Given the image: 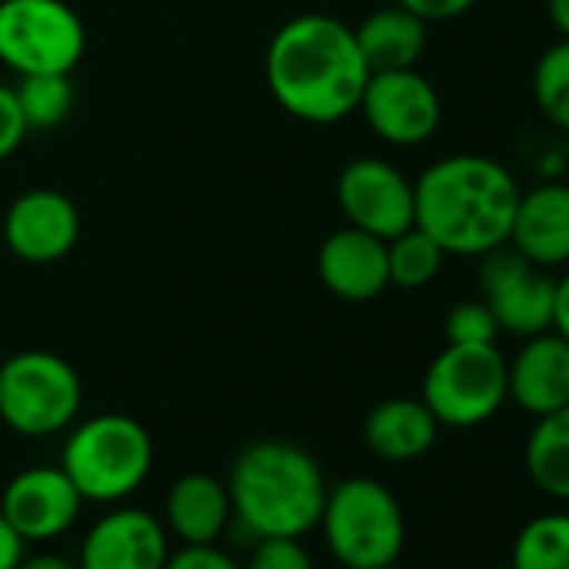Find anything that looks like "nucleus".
<instances>
[{"label": "nucleus", "instance_id": "nucleus-24", "mask_svg": "<svg viewBox=\"0 0 569 569\" xmlns=\"http://www.w3.org/2000/svg\"><path fill=\"white\" fill-rule=\"evenodd\" d=\"M14 98L28 131H51L68 121L74 108V84L71 74H28L18 81Z\"/></svg>", "mask_w": 569, "mask_h": 569}, {"label": "nucleus", "instance_id": "nucleus-36", "mask_svg": "<svg viewBox=\"0 0 569 569\" xmlns=\"http://www.w3.org/2000/svg\"><path fill=\"white\" fill-rule=\"evenodd\" d=\"M496 569H516V566H512V562H506V566H496Z\"/></svg>", "mask_w": 569, "mask_h": 569}, {"label": "nucleus", "instance_id": "nucleus-3", "mask_svg": "<svg viewBox=\"0 0 569 569\" xmlns=\"http://www.w3.org/2000/svg\"><path fill=\"white\" fill-rule=\"evenodd\" d=\"M231 519L258 536H306L329 496L316 456L296 442L261 439L238 452L228 472Z\"/></svg>", "mask_w": 569, "mask_h": 569}, {"label": "nucleus", "instance_id": "nucleus-9", "mask_svg": "<svg viewBox=\"0 0 569 569\" xmlns=\"http://www.w3.org/2000/svg\"><path fill=\"white\" fill-rule=\"evenodd\" d=\"M479 261V292L496 316L499 332L529 339L552 329L556 278L546 268L532 264L509 244L486 251Z\"/></svg>", "mask_w": 569, "mask_h": 569}, {"label": "nucleus", "instance_id": "nucleus-7", "mask_svg": "<svg viewBox=\"0 0 569 569\" xmlns=\"http://www.w3.org/2000/svg\"><path fill=\"white\" fill-rule=\"evenodd\" d=\"M509 399L506 356L496 346H449L429 362L422 402L449 429H472L492 419Z\"/></svg>", "mask_w": 569, "mask_h": 569}, {"label": "nucleus", "instance_id": "nucleus-28", "mask_svg": "<svg viewBox=\"0 0 569 569\" xmlns=\"http://www.w3.org/2000/svg\"><path fill=\"white\" fill-rule=\"evenodd\" d=\"M28 124H24V114L18 108V98H14V88H4L0 84V161L11 158L24 138H28Z\"/></svg>", "mask_w": 569, "mask_h": 569}, {"label": "nucleus", "instance_id": "nucleus-1", "mask_svg": "<svg viewBox=\"0 0 569 569\" xmlns=\"http://www.w3.org/2000/svg\"><path fill=\"white\" fill-rule=\"evenodd\" d=\"M369 74L356 28L329 14H299L281 24L264 54L271 98L309 124H336L359 111Z\"/></svg>", "mask_w": 569, "mask_h": 569}, {"label": "nucleus", "instance_id": "nucleus-10", "mask_svg": "<svg viewBox=\"0 0 569 569\" xmlns=\"http://www.w3.org/2000/svg\"><path fill=\"white\" fill-rule=\"evenodd\" d=\"M359 111L366 114L369 128L396 148L426 144L442 124L439 91L426 74H419V68L372 71Z\"/></svg>", "mask_w": 569, "mask_h": 569}, {"label": "nucleus", "instance_id": "nucleus-14", "mask_svg": "<svg viewBox=\"0 0 569 569\" xmlns=\"http://www.w3.org/2000/svg\"><path fill=\"white\" fill-rule=\"evenodd\" d=\"M81 234V214L74 201L54 188H31L4 214L8 248L31 264H48L64 258Z\"/></svg>", "mask_w": 569, "mask_h": 569}, {"label": "nucleus", "instance_id": "nucleus-26", "mask_svg": "<svg viewBox=\"0 0 569 569\" xmlns=\"http://www.w3.org/2000/svg\"><path fill=\"white\" fill-rule=\"evenodd\" d=\"M442 332H446L449 346H496V339H499L496 316L489 312V306L482 299H469V302L452 306Z\"/></svg>", "mask_w": 569, "mask_h": 569}, {"label": "nucleus", "instance_id": "nucleus-5", "mask_svg": "<svg viewBox=\"0 0 569 569\" xmlns=\"http://www.w3.org/2000/svg\"><path fill=\"white\" fill-rule=\"evenodd\" d=\"M329 552L346 569H376L399 562L406 546V512L389 486L379 479H346L329 489L322 519Z\"/></svg>", "mask_w": 569, "mask_h": 569}, {"label": "nucleus", "instance_id": "nucleus-22", "mask_svg": "<svg viewBox=\"0 0 569 569\" xmlns=\"http://www.w3.org/2000/svg\"><path fill=\"white\" fill-rule=\"evenodd\" d=\"M509 562L516 569H569V512L529 519L512 542Z\"/></svg>", "mask_w": 569, "mask_h": 569}, {"label": "nucleus", "instance_id": "nucleus-13", "mask_svg": "<svg viewBox=\"0 0 569 569\" xmlns=\"http://www.w3.org/2000/svg\"><path fill=\"white\" fill-rule=\"evenodd\" d=\"M171 556L168 529L158 516L138 506L104 512L84 536L81 569H164Z\"/></svg>", "mask_w": 569, "mask_h": 569}, {"label": "nucleus", "instance_id": "nucleus-20", "mask_svg": "<svg viewBox=\"0 0 569 569\" xmlns=\"http://www.w3.org/2000/svg\"><path fill=\"white\" fill-rule=\"evenodd\" d=\"M426 28L429 24L419 14L406 11L402 4L372 11L356 28V41H359V51H362L369 71L416 68L419 58L426 54V44H429Z\"/></svg>", "mask_w": 569, "mask_h": 569}, {"label": "nucleus", "instance_id": "nucleus-8", "mask_svg": "<svg viewBox=\"0 0 569 569\" xmlns=\"http://www.w3.org/2000/svg\"><path fill=\"white\" fill-rule=\"evenodd\" d=\"M84 51V21L64 0H0V61L18 78L71 74Z\"/></svg>", "mask_w": 569, "mask_h": 569}, {"label": "nucleus", "instance_id": "nucleus-35", "mask_svg": "<svg viewBox=\"0 0 569 569\" xmlns=\"http://www.w3.org/2000/svg\"><path fill=\"white\" fill-rule=\"evenodd\" d=\"M376 569H402L399 562H389V566H376Z\"/></svg>", "mask_w": 569, "mask_h": 569}, {"label": "nucleus", "instance_id": "nucleus-15", "mask_svg": "<svg viewBox=\"0 0 569 569\" xmlns=\"http://www.w3.org/2000/svg\"><path fill=\"white\" fill-rule=\"evenodd\" d=\"M319 278L342 302H372L389 289L386 241L346 224L319 248Z\"/></svg>", "mask_w": 569, "mask_h": 569}, {"label": "nucleus", "instance_id": "nucleus-33", "mask_svg": "<svg viewBox=\"0 0 569 569\" xmlns=\"http://www.w3.org/2000/svg\"><path fill=\"white\" fill-rule=\"evenodd\" d=\"M18 569H81V566L58 552H38V556H24Z\"/></svg>", "mask_w": 569, "mask_h": 569}, {"label": "nucleus", "instance_id": "nucleus-6", "mask_svg": "<svg viewBox=\"0 0 569 569\" xmlns=\"http://www.w3.org/2000/svg\"><path fill=\"white\" fill-rule=\"evenodd\" d=\"M81 379L54 352L28 349L0 362V419L21 436H54L81 412Z\"/></svg>", "mask_w": 569, "mask_h": 569}, {"label": "nucleus", "instance_id": "nucleus-23", "mask_svg": "<svg viewBox=\"0 0 569 569\" xmlns=\"http://www.w3.org/2000/svg\"><path fill=\"white\" fill-rule=\"evenodd\" d=\"M386 254H389V284H399V289H426L442 271V261L449 258L436 244V238L426 234L419 224L389 238Z\"/></svg>", "mask_w": 569, "mask_h": 569}, {"label": "nucleus", "instance_id": "nucleus-25", "mask_svg": "<svg viewBox=\"0 0 569 569\" xmlns=\"http://www.w3.org/2000/svg\"><path fill=\"white\" fill-rule=\"evenodd\" d=\"M532 98L539 114L569 134V38L549 44L532 68Z\"/></svg>", "mask_w": 569, "mask_h": 569}, {"label": "nucleus", "instance_id": "nucleus-16", "mask_svg": "<svg viewBox=\"0 0 569 569\" xmlns=\"http://www.w3.org/2000/svg\"><path fill=\"white\" fill-rule=\"evenodd\" d=\"M509 399L529 416H549L569 406V339L556 329L522 339L519 352L506 359Z\"/></svg>", "mask_w": 569, "mask_h": 569}, {"label": "nucleus", "instance_id": "nucleus-30", "mask_svg": "<svg viewBox=\"0 0 569 569\" xmlns=\"http://www.w3.org/2000/svg\"><path fill=\"white\" fill-rule=\"evenodd\" d=\"M396 4H402L406 11L419 14L429 24V21H452L459 14L472 11L479 0H396Z\"/></svg>", "mask_w": 569, "mask_h": 569}, {"label": "nucleus", "instance_id": "nucleus-11", "mask_svg": "<svg viewBox=\"0 0 569 569\" xmlns=\"http://www.w3.org/2000/svg\"><path fill=\"white\" fill-rule=\"evenodd\" d=\"M336 198L352 228L382 241L416 224V184L386 158H352L339 174Z\"/></svg>", "mask_w": 569, "mask_h": 569}, {"label": "nucleus", "instance_id": "nucleus-32", "mask_svg": "<svg viewBox=\"0 0 569 569\" xmlns=\"http://www.w3.org/2000/svg\"><path fill=\"white\" fill-rule=\"evenodd\" d=\"M552 329L569 339V271L556 278V306H552Z\"/></svg>", "mask_w": 569, "mask_h": 569}, {"label": "nucleus", "instance_id": "nucleus-4", "mask_svg": "<svg viewBox=\"0 0 569 569\" xmlns=\"http://www.w3.org/2000/svg\"><path fill=\"white\" fill-rule=\"evenodd\" d=\"M154 446L148 429L121 412L78 422L64 442L61 469L71 476L84 502H121L148 479Z\"/></svg>", "mask_w": 569, "mask_h": 569}, {"label": "nucleus", "instance_id": "nucleus-2", "mask_svg": "<svg viewBox=\"0 0 569 569\" xmlns=\"http://www.w3.org/2000/svg\"><path fill=\"white\" fill-rule=\"evenodd\" d=\"M416 224L446 254L482 258L509 241L519 204V181L486 154H449L416 181Z\"/></svg>", "mask_w": 569, "mask_h": 569}, {"label": "nucleus", "instance_id": "nucleus-34", "mask_svg": "<svg viewBox=\"0 0 569 569\" xmlns=\"http://www.w3.org/2000/svg\"><path fill=\"white\" fill-rule=\"evenodd\" d=\"M546 14L559 38H569V0H546Z\"/></svg>", "mask_w": 569, "mask_h": 569}, {"label": "nucleus", "instance_id": "nucleus-19", "mask_svg": "<svg viewBox=\"0 0 569 569\" xmlns=\"http://www.w3.org/2000/svg\"><path fill=\"white\" fill-rule=\"evenodd\" d=\"M366 446L372 456L386 462H412L422 459L439 439V419L429 412L422 399H382L366 416Z\"/></svg>", "mask_w": 569, "mask_h": 569}, {"label": "nucleus", "instance_id": "nucleus-18", "mask_svg": "<svg viewBox=\"0 0 569 569\" xmlns=\"http://www.w3.org/2000/svg\"><path fill=\"white\" fill-rule=\"evenodd\" d=\"M164 522L184 546H214L231 522L228 482L208 472H184L164 499Z\"/></svg>", "mask_w": 569, "mask_h": 569}, {"label": "nucleus", "instance_id": "nucleus-27", "mask_svg": "<svg viewBox=\"0 0 569 569\" xmlns=\"http://www.w3.org/2000/svg\"><path fill=\"white\" fill-rule=\"evenodd\" d=\"M241 569H316L302 536H258Z\"/></svg>", "mask_w": 569, "mask_h": 569}, {"label": "nucleus", "instance_id": "nucleus-12", "mask_svg": "<svg viewBox=\"0 0 569 569\" xmlns=\"http://www.w3.org/2000/svg\"><path fill=\"white\" fill-rule=\"evenodd\" d=\"M84 496L61 466H31L0 492V512L24 536V542H48L64 536L81 516Z\"/></svg>", "mask_w": 569, "mask_h": 569}, {"label": "nucleus", "instance_id": "nucleus-29", "mask_svg": "<svg viewBox=\"0 0 569 569\" xmlns=\"http://www.w3.org/2000/svg\"><path fill=\"white\" fill-rule=\"evenodd\" d=\"M164 569H241L234 556L214 546H181L178 552L168 556Z\"/></svg>", "mask_w": 569, "mask_h": 569}, {"label": "nucleus", "instance_id": "nucleus-31", "mask_svg": "<svg viewBox=\"0 0 569 569\" xmlns=\"http://www.w3.org/2000/svg\"><path fill=\"white\" fill-rule=\"evenodd\" d=\"M24 536L0 512V569H18L24 559Z\"/></svg>", "mask_w": 569, "mask_h": 569}, {"label": "nucleus", "instance_id": "nucleus-17", "mask_svg": "<svg viewBox=\"0 0 569 569\" xmlns=\"http://www.w3.org/2000/svg\"><path fill=\"white\" fill-rule=\"evenodd\" d=\"M506 244L546 271L569 264V184L542 181L519 191Z\"/></svg>", "mask_w": 569, "mask_h": 569}, {"label": "nucleus", "instance_id": "nucleus-21", "mask_svg": "<svg viewBox=\"0 0 569 569\" xmlns=\"http://www.w3.org/2000/svg\"><path fill=\"white\" fill-rule=\"evenodd\" d=\"M526 472L546 496L569 502V406L536 419L526 439Z\"/></svg>", "mask_w": 569, "mask_h": 569}]
</instances>
